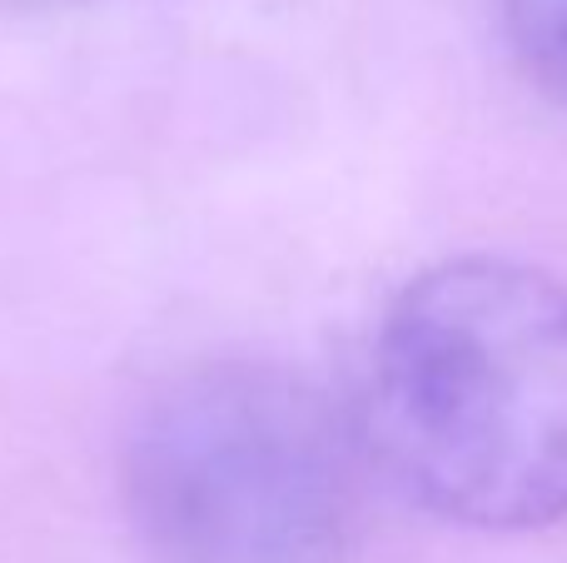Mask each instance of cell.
<instances>
[{
  "instance_id": "3957f363",
  "label": "cell",
  "mask_w": 567,
  "mask_h": 563,
  "mask_svg": "<svg viewBox=\"0 0 567 563\" xmlns=\"http://www.w3.org/2000/svg\"><path fill=\"white\" fill-rule=\"evenodd\" d=\"M523 75L567 110V0H498Z\"/></svg>"
},
{
  "instance_id": "6da1fadb",
  "label": "cell",
  "mask_w": 567,
  "mask_h": 563,
  "mask_svg": "<svg viewBox=\"0 0 567 563\" xmlns=\"http://www.w3.org/2000/svg\"><path fill=\"white\" fill-rule=\"evenodd\" d=\"M363 444L453 524L567 519V285L493 255L423 269L373 339Z\"/></svg>"
},
{
  "instance_id": "277c9868",
  "label": "cell",
  "mask_w": 567,
  "mask_h": 563,
  "mask_svg": "<svg viewBox=\"0 0 567 563\" xmlns=\"http://www.w3.org/2000/svg\"><path fill=\"white\" fill-rule=\"evenodd\" d=\"M10 6H40L45 10V6H80V0H10Z\"/></svg>"
},
{
  "instance_id": "7a4b0ae2",
  "label": "cell",
  "mask_w": 567,
  "mask_h": 563,
  "mask_svg": "<svg viewBox=\"0 0 567 563\" xmlns=\"http://www.w3.org/2000/svg\"><path fill=\"white\" fill-rule=\"evenodd\" d=\"M120 474L159 563H349L359 549L363 444L289 365L209 359L159 385Z\"/></svg>"
}]
</instances>
